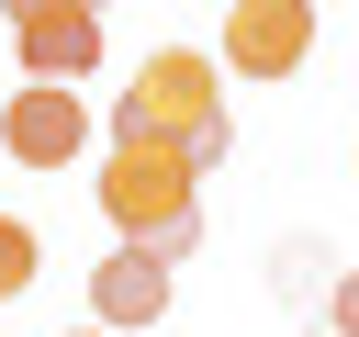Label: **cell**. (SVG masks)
Listing matches in <instances>:
<instances>
[{
  "label": "cell",
  "instance_id": "1",
  "mask_svg": "<svg viewBox=\"0 0 359 337\" xmlns=\"http://www.w3.org/2000/svg\"><path fill=\"white\" fill-rule=\"evenodd\" d=\"M112 146H168V157H191V168H213V157L236 146V124H224V79H213V56H191V45H157V56L135 67V90L112 101Z\"/></svg>",
  "mask_w": 359,
  "mask_h": 337
},
{
  "label": "cell",
  "instance_id": "2",
  "mask_svg": "<svg viewBox=\"0 0 359 337\" xmlns=\"http://www.w3.org/2000/svg\"><path fill=\"white\" fill-rule=\"evenodd\" d=\"M191 180H202V168L168 157V146H112L90 191H101V213H112L123 247H157V258L180 270V258L202 247V202H191Z\"/></svg>",
  "mask_w": 359,
  "mask_h": 337
},
{
  "label": "cell",
  "instance_id": "3",
  "mask_svg": "<svg viewBox=\"0 0 359 337\" xmlns=\"http://www.w3.org/2000/svg\"><path fill=\"white\" fill-rule=\"evenodd\" d=\"M314 56V0H224V67L236 79H292Z\"/></svg>",
  "mask_w": 359,
  "mask_h": 337
},
{
  "label": "cell",
  "instance_id": "4",
  "mask_svg": "<svg viewBox=\"0 0 359 337\" xmlns=\"http://www.w3.org/2000/svg\"><path fill=\"white\" fill-rule=\"evenodd\" d=\"M0 146H11L22 168H79V146H90V112H79V90H67V79H34V90H11V101H0Z\"/></svg>",
  "mask_w": 359,
  "mask_h": 337
},
{
  "label": "cell",
  "instance_id": "5",
  "mask_svg": "<svg viewBox=\"0 0 359 337\" xmlns=\"http://www.w3.org/2000/svg\"><path fill=\"white\" fill-rule=\"evenodd\" d=\"M90 315L123 337V326H157L168 315V258L157 247H112L101 270H90Z\"/></svg>",
  "mask_w": 359,
  "mask_h": 337
},
{
  "label": "cell",
  "instance_id": "6",
  "mask_svg": "<svg viewBox=\"0 0 359 337\" xmlns=\"http://www.w3.org/2000/svg\"><path fill=\"white\" fill-rule=\"evenodd\" d=\"M11 45H22V79H90L101 67V11H56V22H11Z\"/></svg>",
  "mask_w": 359,
  "mask_h": 337
},
{
  "label": "cell",
  "instance_id": "7",
  "mask_svg": "<svg viewBox=\"0 0 359 337\" xmlns=\"http://www.w3.org/2000/svg\"><path fill=\"white\" fill-rule=\"evenodd\" d=\"M11 292H34V225L22 213H0V303Z\"/></svg>",
  "mask_w": 359,
  "mask_h": 337
},
{
  "label": "cell",
  "instance_id": "8",
  "mask_svg": "<svg viewBox=\"0 0 359 337\" xmlns=\"http://www.w3.org/2000/svg\"><path fill=\"white\" fill-rule=\"evenodd\" d=\"M325 337H359V270L325 281Z\"/></svg>",
  "mask_w": 359,
  "mask_h": 337
},
{
  "label": "cell",
  "instance_id": "9",
  "mask_svg": "<svg viewBox=\"0 0 359 337\" xmlns=\"http://www.w3.org/2000/svg\"><path fill=\"white\" fill-rule=\"evenodd\" d=\"M56 11H101V0H0V22H56Z\"/></svg>",
  "mask_w": 359,
  "mask_h": 337
},
{
  "label": "cell",
  "instance_id": "10",
  "mask_svg": "<svg viewBox=\"0 0 359 337\" xmlns=\"http://www.w3.org/2000/svg\"><path fill=\"white\" fill-rule=\"evenodd\" d=\"M67 337H79V326H67ZM90 337H112V326H90Z\"/></svg>",
  "mask_w": 359,
  "mask_h": 337
}]
</instances>
